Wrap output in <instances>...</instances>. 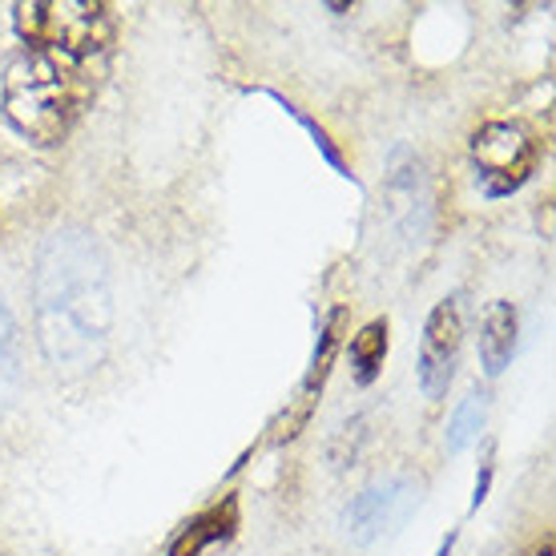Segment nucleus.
Returning a JSON list of instances; mask_svg holds the SVG:
<instances>
[{"label":"nucleus","mask_w":556,"mask_h":556,"mask_svg":"<svg viewBox=\"0 0 556 556\" xmlns=\"http://www.w3.org/2000/svg\"><path fill=\"white\" fill-rule=\"evenodd\" d=\"M383 355H388V323L376 319V323H367V327L351 339V363H355L359 383H371V379L379 376Z\"/></svg>","instance_id":"nucleus-10"},{"label":"nucleus","mask_w":556,"mask_h":556,"mask_svg":"<svg viewBox=\"0 0 556 556\" xmlns=\"http://www.w3.org/2000/svg\"><path fill=\"white\" fill-rule=\"evenodd\" d=\"M459 355V311L456 303H440L431 311L428 327H424V348H419V383L431 400H440L452 383Z\"/></svg>","instance_id":"nucleus-6"},{"label":"nucleus","mask_w":556,"mask_h":556,"mask_svg":"<svg viewBox=\"0 0 556 556\" xmlns=\"http://www.w3.org/2000/svg\"><path fill=\"white\" fill-rule=\"evenodd\" d=\"M81 73L56 53L33 49L16 56L4 73V117L41 146H53L70 134L73 117L81 113Z\"/></svg>","instance_id":"nucleus-2"},{"label":"nucleus","mask_w":556,"mask_h":556,"mask_svg":"<svg viewBox=\"0 0 556 556\" xmlns=\"http://www.w3.org/2000/svg\"><path fill=\"white\" fill-rule=\"evenodd\" d=\"M480 424H484V404L472 395V400H464V404L456 407V416H452V428H447V447H452V452L468 447L476 440Z\"/></svg>","instance_id":"nucleus-11"},{"label":"nucleus","mask_w":556,"mask_h":556,"mask_svg":"<svg viewBox=\"0 0 556 556\" xmlns=\"http://www.w3.org/2000/svg\"><path fill=\"white\" fill-rule=\"evenodd\" d=\"M16 33L41 53L89 56L110 45L113 16L101 0H25L16 4Z\"/></svg>","instance_id":"nucleus-3"},{"label":"nucleus","mask_w":556,"mask_h":556,"mask_svg":"<svg viewBox=\"0 0 556 556\" xmlns=\"http://www.w3.org/2000/svg\"><path fill=\"white\" fill-rule=\"evenodd\" d=\"M516 348V311L513 303H492L480 323V359H484L488 376H501L504 363L513 359Z\"/></svg>","instance_id":"nucleus-8"},{"label":"nucleus","mask_w":556,"mask_h":556,"mask_svg":"<svg viewBox=\"0 0 556 556\" xmlns=\"http://www.w3.org/2000/svg\"><path fill=\"white\" fill-rule=\"evenodd\" d=\"M339 331H343V311H334L331 323H327V331H323V348L319 355H315V363H311V376L303 379V388H299V395H294V404L278 416L275 424V444H287V440H294L299 431H303L306 416H311V407H315V400H319L323 383H327V371H331V359H334V348H339Z\"/></svg>","instance_id":"nucleus-7"},{"label":"nucleus","mask_w":556,"mask_h":556,"mask_svg":"<svg viewBox=\"0 0 556 556\" xmlns=\"http://www.w3.org/2000/svg\"><path fill=\"white\" fill-rule=\"evenodd\" d=\"M37 331L41 348L61 376L93 371L105 355L113 323L110 275L101 251L81 230H65L45 242L37 258Z\"/></svg>","instance_id":"nucleus-1"},{"label":"nucleus","mask_w":556,"mask_h":556,"mask_svg":"<svg viewBox=\"0 0 556 556\" xmlns=\"http://www.w3.org/2000/svg\"><path fill=\"white\" fill-rule=\"evenodd\" d=\"M447 553H452V536H447V541L440 544V553H435V556H447Z\"/></svg>","instance_id":"nucleus-14"},{"label":"nucleus","mask_w":556,"mask_h":556,"mask_svg":"<svg viewBox=\"0 0 556 556\" xmlns=\"http://www.w3.org/2000/svg\"><path fill=\"white\" fill-rule=\"evenodd\" d=\"M472 157L492 194L516 190L536 166V150H532L529 134L513 122H492V126L480 129L472 138Z\"/></svg>","instance_id":"nucleus-4"},{"label":"nucleus","mask_w":556,"mask_h":556,"mask_svg":"<svg viewBox=\"0 0 556 556\" xmlns=\"http://www.w3.org/2000/svg\"><path fill=\"white\" fill-rule=\"evenodd\" d=\"M4 376H16V359H13V319L0 306V379Z\"/></svg>","instance_id":"nucleus-12"},{"label":"nucleus","mask_w":556,"mask_h":556,"mask_svg":"<svg viewBox=\"0 0 556 556\" xmlns=\"http://www.w3.org/2000/svg\"><path fill=\"white\" fill-rule=\"evenodd\" d=\"M529 556H553V541H548V536H544V541L536 544V548H532Z\"/></svg>","instance_id":"nucleus-13"},{"label":"nucleus","mask_w":556,"mask_h":556,"mask_svg":"<svg viewBox=\"0 0 556 556\" xmlns=\"http://www.w3.org/2000/svg\"><path fill=\"white\" fill-rule=\"evenodd\" d=\"M416 508V488L407 480H376L371 488H363L359 496L351 501L343 525H348L351 541H379L404 525Z\"/></svg>","instance_id":"nucleus-5"},{"label":"nucleus","mask_w":556,"mask_h":556,"mask_svg":"<svg viewBox=\"0 0 556 556\" xmlns=\"http://www.w3.org/2000/svg\"><path fill=\"white\" fill-rule=\"evenodd\" d=\"M235 525H238V504L235 501L214 504V508H206V513L194 516V520L181 529V536L174 541L169 556H202L206 544L226 541V536L235 532Z\"/></svg>","instance_id":"nucleus-9"}]
</instances>
